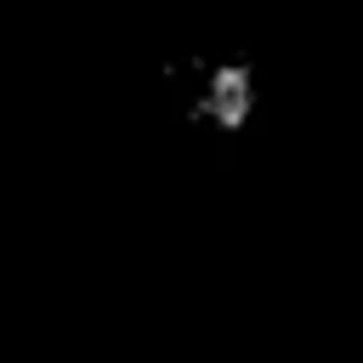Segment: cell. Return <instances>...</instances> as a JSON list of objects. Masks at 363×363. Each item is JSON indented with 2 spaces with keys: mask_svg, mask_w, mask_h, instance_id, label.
I'll use <instances>...</instances> for the list:
<instances>
[{
  "mask_svg": "<svg viewBox=\"0 0 363 363\" xmlns=\"http://www.w3.org/2000/svg\"><path fill=\"white\" fill-rule=\"evenodd\" d=\"M182 108L199 125L233 130L250 113V74L238 62H193V74L182 79Z\"/></svg>",
  "mask_w": 363,
  "mask_h": 363,
  "instance_id": "obj_1",
  "label": "cell"
}]
</instances>
